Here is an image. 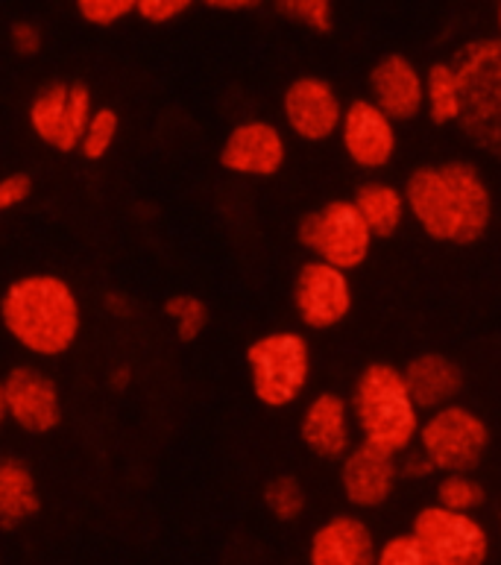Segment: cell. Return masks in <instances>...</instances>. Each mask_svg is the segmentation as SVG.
Wrapping results in <instances>:
<instances>
[{
    "instance_id": "obj_18",
    "label": "cell",
    "mask_w": 501,
    "mask_h": 565,
    "mask_svg": "<svg viewBox=\"0 0 501 565\" xmlns=\"http://www.w3.org/2000/svg\"><path fill=\"white\" fill-rule=\"evenodd\" d=\"M375 554L373 527L355 513L326 519L308 542V565H375Z\"/></svg>"
},
{
    "instance_id": "obj_3",
    "label": "cell",
    "mask_w": 501,
    "mask_h": 565,
    "mask_svg": "<svg viewBox=\"0 0 501 565\" xmlns=\"http://www.w3.org/2000/svg\"><path fill=\"white\" fill-rule=\"evenodd\" d=\"M349 411L352 425L361 434L358 443H366L391 457L405 455L417 446L423 414L405 387L399 366L384 361L366 363L349 393Z\"/></svg>"
},
{
    "instance_id": "obj_34",
    "label": "cell",
    "mask_w": 501,
    "mask_h": 565,
    "mask_svg": "<svg viewBox=\"0 0 501 565\" xmlns=\"http://www.w3.org/2000/svg\"><path fill=\"white\" fill-rule=\"evenodd\" d=\"M209 7L217 9V12H247L258 3L255 0H209Z\"/></svg>"
},
{
    "instance_id": "obj_31",
    "label": "cell",
    "mask_w": 501,
    "mask_h": 565,
    "mask_svg": "<svg viewBox=\"0 0 501 565\" xmlns=\"http://www.w3.org/2000/svg\"><path fill=\"white\" fill-rule=\"evenodd\" d=\"M33 196V177L30 173H9L0 179V214L12 212Z\"/></svg>"
},
{
    "instance_id": "obj_2",
    "label": "cell",
    "mask_w": 501,
    "mask_h": 565,
    "mask_svg": "<svg viewBox=\"0 0 501 565\" xmlns=\"http://www.w3.org/2000/svg\"><path fill=\"white\" fill-rule=\"evenodd\" d=\"M0 326L24 352L62 358L77 347L83 305L77 290L53 273H26L0 296Z\"/></svg>"
},
{
    "instance_id": "obj_16",
    "label": "cell",
    "mask_w": 501,
    "mask_h": 565,
    "mask_svg": "<svg viewBox=\"0 0 501 565\" xmlns=\"http://www.w3.org/2000/svg\"><path fill=\"white\" fill-rule=\"evenodd\" d=\"M370 103L393 120L408 124L423 115L425 103V76L417 62L405 53H387L370 68Z\"/></svg>"
},
{
    "instance_id": "obj_9",
    "label": "cell",
    "mask_w": 501,
    "mask_h": 565,
    "mask_svg": "<svg viewBox=\"0 0 501 565\" xmlns=\"http://www.w3.org/2000/svg\"><path fill=\"white\" fill-rule=\"evenodd\" d=\"M94 115V100L83 83H47L35 92L26 120L33 136L56 152H77L85 127Z\"/></svg>"
},
{
    "instance_id": "obj_23",
    "label": "cell",
    "mask_w": 501,
    "mask_h": 565,
    "mask_svg": "<svg viewBox=\"0 0 501 565\" xmlns=\"http://www.w3.org/2000/svg\"><path fill=\"white\" fill-rule=\"evenodd\" d=\"M434 504L451 513L476 515L487 504L484 483L478 481L476 475H443L437 481V498Z\"/></svg>"
},
{
    "instance_id": "obj_29",
    "label": "cell",
    "mask_w": 501,
    "mask_h": 565,
    "mask_svg": "<svg viewBox=\"0 0 501 565\" xmlns=\"http://www.w3.org/2000/svg\"><path fill=\"white\" fill-rule=\"evenodd\" d=\"M77 12L85 24L111 26L136 15V0H77Z\"/></svg>"
},
{
    "instance_id": "obj_21",
    "label": "cell",
    "mask_w": 501,
    "mask_h": 565,
    "mask_svg": "<svg viewBox=\"0 0 501 565\" xmlns=\"http://www.w3.org/2000/svg\"><path fill=\"white\" fill-rule=\"evenodd\" d=\"M42 510L33 469L18 457H0V531H15Z\"/></svg>"
},
{
    "instance_id": "obj_5",
    "label": "cell",
    "mask_w": 501,
    "mask_h": 565,
    "mask_svg": "<svg viewBox=\"0 0 501 565\" xmlns=\"http://www.w3.org/2000/svg\"><path fill=\"white\" fill-rule=\"evenodd\" d=\"M249 387L258 405L285 411L306 396L311 381V343L297 331H270L247 347Z\"/></svg>"
},
{
    "instance_id": "obj_19",
    "label": "cell",
    "mask_w": 501,
    "mask_h": 565,
    "mask_svg": "<svg viewBox=\"0 0 501 565\" xmlns=\"http://www.w3.org/2000/svg\"><path fill=\"white\" fill-rule=\"evenodd\" d=\"M405 387H408L419 414H434L446 405H455L463 390V372L451 358L440 352H423L411 358L402 370Z\"/></svg>"
},
{
    "instance_id": "obj_17",
    "label": "cell",
    "mask_w": 501,
    "mask_h": 565,
    "mask_svg": "<svg viewBox=\"0 0 501 565\" xmlns=\"http://www.w3.org/2000/svg\"><path fill=\"white\" fill-rule=\"evenodd\" d=\"M399 483L396 457L375 451L366 443H355L340 460V492L355 510H379L391 501Z\"/></svg>"
},
{
    "instance_id": "obj_27",
    "label": "cell",
    "mask_w": 501,
    "mask_h": 565,
    "mask_svg": "<svg viewBox=\"0 0 501 565\" xmlns=\"http://www.w3.org/2000/svg\"><path fill=\"white\" fill-rule=\"evenodd\" d=\"M276 12L315 35H329L334 30L332 0H279Z\"/></svg>"
},
{
    "instance_id": "obj_30",
    "label": "cell",
    "mask_w": 501,
    "mask_h": 565,
    "mask_svg": "<svg viewBox=\"0 0 501 565\" xmlns=\"http://www.w3.org/2000/svg\"><path fill=\"white\" fill-rule=\"evenodd\" d=\"M194 7L191 0H136V15L147 24H170Z\"/></svg>"
},
{
    "instance_id": "obj_26",
    "label": "cell",
    "mask_w": 501,
    "mask_h": 565,
    "mask_svg": "<svg viewBox=\"0 0 501 565\" xmlns=\"http://www.w3.org/2000/svg\"><path fill=\"white\" fill-rule=\"evenodd\" d=\"M120 129V118L118 111L111 109V106H100V109H94L92 120H88V127H85V136L79 141V156L88 161H100L109 156L111 143L118 138Z\"/></svg>"
},
{
    "instance_id": "obj_8",
    "label": "cell",
    "mask_w": 501,
    "mask_h": 565,
    "mask_svg": "<svg viewBox=\"0 0 501 565\" xmlns=\"http://www.w3.org/2000/svg\"><path fill=\"white\" fill-rule=\"evenodd\" d=\"M408 533L423 545L434 565H487L493 551L490 531L478 515L451 513L437 504L423 507Z\"/></svg>"
},
{
    "instance_id": "obj_7",
    "label": "cell",
    "mask_w": 501,
    "mask_h": 565,
    "mask_svg": "<svg viewBox=\"0 0 501 565\" xmlns=\"http://www.w3.org/2000/svg\"><path fill=\"white\" fill-rule=\"evenodd\" d=\"M297 241L315 255L317 262L329 264L340 273L364 267L373 253L375 237L364 226L352 200H329L326 205L299 217Z\"/></svg>"
},
{
    "instance_id": "obj_25",
    "label": "cell",
    "mask_w": 501,
    "mask_h": 565,
    "mask_svg": "<svg viewBox=\"0 0 501 565\" xmlns=\"http://www.w3.org/2000/svg\"><path fill=\"white\" fill-rule=\"evenodd\" d=\"M162 311L168 320H173V326H177V338L182 340V343H194V340L205 331V326H209V305H205L200 296H170V299H164Z\"/></svg>"
},
{
    "instance_id": "obj_10",
    "label": "cell",
    "mask_w": 501,
    "mask_h": 565,
    "mask_svg": "<svg viewBox=\"0 0 501 565\" xmlns=\"http://www.w3.org/2000/svg\"><path fill=\"white\" fill-rule=\"evenodd\" d=\"M294 311H297L299 322L311 331H329L334 326L347 320L355 305L352 296V281L349 273H340L329 264L306 262L294 276Z\"/></svg>"
},
{
    "instance_id": "obj_22",
    "label": "cell",
    "mask_w": 501,
    "mask_h": 565,
    "mask_svg": "<svg viewBox=\"0 0 501 565\" xmlns=\"http://www.w3.org/2000/svg\"><path fill=\"white\" fill-rule=\"evenodd\" d=\"M425 76V103L423 111L428 115L434 127H451L460 120V88H458V74L451 68L449 60L434 62Z\"/></svg>"
},
{
    "instance_id": "obj_28",
    "label": "cell",
    "mask_w": 501,
    "mask_h": 565,
    "mask_svg": "<svg viewBox=\"0 0 501 565\" xmlns=\"http://www.w3.org/2000/svg\"><path fill=\"white\" fill-rule=\"evenodd\" d=\"M375 565H434L411 533H396L391 540H384L375 554Z\"/></svg>"
},
{
    "instance_id": "obj_36",
    "label": "cell",
    "mask_w": 501,
    "mask_h": 565,
    "mask_svg": "<svg viewBox=\"0 0 501 565\" xmlns=\"http://www.w3.org/2000/svg\"><path fill=\"white\" fill-rule=\"evenodd\" d=\"M106 305H109V313H115L118 317V308H127V299L120 294H109L106 296Z\"/></svg>"
},
{
    "instance_id": "obj_14",
    "label": "cell",
    "mask_w": 501,
    "mask_h": 565,
    "mask_svg": "<svg viewBox=\"0 0 501 565\" xmlns=\"http://www.w3.org/2000/svg\"><path fill=\"white\" fill-rule=\"evenodd\" d=\"M288 161V141L270 120H244L230 129L221 147V168L247 179L276 177Z\"/></svg>"
},
{
    "instance_id": "obj_13",
    "label": "cell",
    "mask_w": 501,
    "mask_h": 565,
    "mask_svg": "<svg viewBox=\"0 0 501 565\" xmlns=\"http://www.w3.org/2000/svg\"><path fill=\"white\" fill-rule=\"evenodd\" d=\"M9 423H15L24 434L44 437L60 428L62 396L56 381L39 366H12L3 379Z\"/></svg>"
},
{
    "instance_id": "obj_15",
    "label": "cell",
    "mask_w": 501,
    "mask_h": 565,
    "mask_svg": "<svg viewBox=\"0 0 501 565\" xmlns=\"http://www.w3.org/2000/svg\"><path fill=\"white\" fill-rule=\"evenodd\" d=\"M299 439L320 460H338L340 463L355 446V425H352L349 398L334 390H323L308 398L306 411L299 416Z\"/></svg>"
},
{
    "instance_id": "obj_37",
    "label": "cell",
    "mask_w": 501,
    "mask_h": 565,
    "mask_svg": "<svg viewBox=\"0 0 501 565\" xmlns=\"http://www.w3.org/2000/svg\"><path fill=\"white\" fill-rule=\"evenodd\" d=\"M7 396H3V379H0V428H3V423H7Z\"/></svg>"
},
{
    "instance_id": "obj_1",
    "label": "cell",
    "mask_w": 501,
    "mask_h": 565,
    "mask_svg": "<svg viewBox=\"0 0 501 565\" xmlns=\"http://www.w3.org/2000/svg\"><path fill=\"white\" fill-rule=\"evenodd\" d=\"M405 203L425 237L443 246H472L493 226V191L472 161L419 164L405 179Z\"/></svg>"
},
{
    "instance_id": "obj_24",
    "label": "cell",
    "mask_w": 501,
    "mask_h": 565,
    "mask_svg": "<svg viewBox=\"0 0 501 565\" xmlns=\"http://www.w3.org/2000/svg\"><path fill=\"white\" fill-rule=\"evenodd\" d=\"M264 507H267V513H270L276 522H299L308 507L306 487H302V481L294 478V475H276V478L264 487Z\"/></svg>"
},
{
    "instance_id": "obj_6",
    "label": "cell",
    "mask_w": 501,
    "mask_h": 565,
    "mask_svg": "<svg viewBox=\"0 0 501 565\" xmlns=\"http://www.w3.org/2000/svg\"><path fill=\"white\" fill-rule=\"evenodd\" d=\"M417 448L431 460L434 472L472 475L490 448V428L467 405H446L423 416Z\"/></svg>"
},
{
    "instance_id": "obj_11",
    "label": "cell",
    "mask_w": 501,
    "mask_h": 565,
    "mask_svg": "<svg viewBox=\"0 0 501 565\" xmlns=\"http://www.w3.org/2000/svg\"><path fill=\"white\" fill-rule=\"evenodd\" d=\"M338 136L347 159L370 173L391 168L399 152V129L375 103H370V97H358L343 106Z\"/></svg>"
},
{
    "instance_id": "obj_20",
    "label": "cell",
    "mask_w": 501,
    "mask_h": 565,
    "mask_svg": "<svg viewBox=\"0 0 501 565\" xmlns=\"http://www.w3.org/2000/svg\"><path fill=\"white\" fill-rule=\"evenodd\" d=\"M352 205H355V212L361 214L364 226L370 228L375 241L393 237L408 220V203H405L402 188L382 182V179L361 182L352 194Z\"/></svg>"
},
{
    "instance_id": "obj_32",
    "label": "cell",
    "mask_w": 501,
    "mask_h": 565,
    "mask_svg": "<svg viewBox=\"0 0 501 565\" xmlns=\"http://www.w3.org/2000/svg\"><path fill=\"white\" fill-rule=\"evenodd\" d=\"M9 44H12V51H15L18 56L33 60V56L42 53V44H44L42 26L35 24V21H15L12 30H9Z\"/></svg>"
},
{
    "instance_id": "obj_12",
    "label": "cell",
    "mask_w": 501,
    "mask_h": 565,
    "mask_svg": "<svg viewBox=\"0 0 501 565\" xmlns=\"http://www.w3.org/2000/svg\"><path fill=\"white\" fill-rule=\"evenodd\" d=\"M281 118L285 127L308 143H323L338 136L343 120L340 94L326 76H297L281 94Z\"/></svg>"
},
{
    "instance_id": "obj_35",
    "label": "cell",
    "mask_w": 501,
    "mask_h": 565,
    "mask_svg": "<svg viewBox=\"0 0 501 565\" xmlns=\"http://www.w3.org/2000/svg\"><path fill=\"white\" fill-rule=\"evenodd\" d=\"M129 379H132V372H129V366H127V363H124V366H118V370H111L109 384L115 390H127L129 387Z\"/></svg>"
},
{
    "instance_id": "obj_38",
    "label": "cell",
    "mask_w": 501,
    "mask_h": 565,
    "mask_svg": "<svg viewBox=\"0 0 501 565\" xmlns=\"http://www.w3.org/2000/svg\"><path fill=\"white\" fill-rule=\"evenodd\" d=\"M495 30H499V39H501V3L495 7Z\"/></svg>"
},
{
    "instance_id": "obj_33",
    "label": "cell",
    "mask_w": 501,
    "mask_h": 565,
    "mask_svg": "<svg viewBox=\"0 0 501 565\" xmlns=\"http://www.w3.org/2000/svg\"><path fill=\"white\" fill-rule=\"evenodd\" d=\"M396 469H399V481L402 478H405V481H428L434 475L431 460H428L417 446L396 457Z\"/></svg>"
},
{
    "instance_id": "obj_4",
    "label": "cell",
    "mask_w": 501,
    "mask_h": 565,
    "mask_svg": "<svg viewBox=\"0 0 501 565\" xmlns=\"http://www.w3.org/2000/svg\"><path fill=\"white\" fill-rule=\"evenodd\" d=\"M449 62L460 88L458 127L476 147L501 159V39H472Z\"/></svg>"
}]
</instances>
